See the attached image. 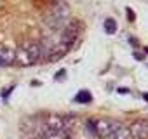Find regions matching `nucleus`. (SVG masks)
<instances>
[{
  "label": "nucleus",
  "instance_id": "nucleus-9",
  "mask_svg": "<svg viewBox=\"0 0 148 139\" xmlns=\"http://www.w3.org/2000/svg\"><path fill=\"white\" fill-rule=\"evenodd\" d=\"M75 101H77V103H89V101H91V92H89V91L79 92L77 97H75Z\"/></svg>",
  "mask_w": 148,
  "mask_h": 139
},
{
  "label": "nucleus",
  "instance_id": "nucleus-2",
  "mask_svg": "<svg viewBox=\"0 0 148 139\" xmlns=\"http://www.w3.org/2000/svg\"><path fill=\"white\" fill-rule=\"evenodd\" d=\"M68 19H70V9H68L63 2H58V4L52 7V11L49 12V16H47L49 26H51L52 30H58V31H61V30L66 26Z\"/></svg>",
  "mask_w": 148,
  "mask_h": 139
},
{
  "label": "nucleus",
  "instance_id": "nucleus-11",
  "mask_svg": "<svg viewBox=\"0 0 148 139\" xmlns=\"http://www.w3.org/2000/svg\"><path fill=\"white\" fill-rule=\"evenodd\" d=\"M143 97H145V101L148 103V92H146V94H143Z\"/></svg>",
  "mask_w": 148,
  "mask_h": 139
},
{
  "label": "nucleus",
  "instance_id": "nucleus-10",
  "mask_svg": "<svg viewBox=\"0 0 148 139\" xmlns=\"http://www.w3.org/2000/svg\"><path fill=\"white\" fill-rule=\"evenodd\" d=\"M127 12H129V19L134 21V12H132V9H127Z\"/></svg>",
  "mask_w": 148,
  "mask_h": 139
},
{
  "label": "nucleus",
  "instance_id": "nucleus-8",
  "mask_svg": "<svg viewBox=\"0 0 148 139\" xmlns=\"http://www.w3.org/2000/svg\"><path fill=\"white\" fill-rule=\"evenodd\" d=\"M105 30H106V33H115L117 31V23H115L113 18H108L105 21Z\"/></svg>",
  "mask_w": 148,
  "mask_h": 139
},
{
  "label": "nucleus",
  "instance_id": "nucleus-6",
  "mask_svg": "<svg viewBox=\"0 0 148 139\" xmlns=\"http://www.w3.org/2000/svg\"><path fill=\"white\" fill-rule=\"evenodd\" d=\"M14 57H16V52L11 50V49H5V47H0V66H9L14 63Z\"/></svg>",
  "mask_w": 148,
  "mask_h": 139
},
{
  "label": "nucleus",
  "instance_id": "nucleus-12",
  "mask_svg": "<svg viewBox=\"0 0 148 139\" xmlns=\"http://www.w3.org/2000/svg\"><path fill=\"white\" fill-rule=\"evenodd\" d=\"M145 50H146V52H148V47H146V49H145Z\"/></svg>",
  "mask_w": 148,
  "mask_h": 139
},
{
  "label": "nucleus",
  "instance_id": "nucleus-4",
  "mask_svg": "<svg viewBox=\"0 0 148 139\" xmlns=\"http://www.w3.org/2000/svg\"><path fill=\"white\" fill-rule=\"evenodd\" d=\"M132 139H148V122L146 120H138L131 129Z\"/></svg>",
  "mask_w": 148,
  "mask_h": 139
},
{
  "label": "nucleus",
  "instance_id": "nucleus-3",
  "mask_svg": "<svg viewBox=\"0 0 148 139\" xmlns=\"http://www.w3.org/2000/svg\"><path fill=\"white\" fill-rule=\"evenodd\" d=\"M115 127H117V123L110 122V120H98L96 125H94L96 134L101 136V137H105V139H112V134H113Z\"/></svg>",
  "mask_w": 148,
  "mask_h": 139
},
{
  "label": "nucleus",
  "instance_id": "nucleus-1",
  "mask_svg": "<svg viewBox=\"0 0 148 139\" xmlns=\"http://www.w3.org/2000/svg\"><path fill=\"white\" fill-rule=\"evenodd\" d=\"M40 59H42V47H40V44H28L26 47H23V49H19L16 52L14 63L21 64V66H30V64H35Z\"/></svg>",
  "mask_w": 148,
  "mask_h": 139
},
{
  "label": "nucleus",
  "instance_id": "nucleus-5",
  "mask_svg": "<svg viewBox=\"0 0 148 139\" xmlns=\"http://www.w3.org/2000/svg\"><path fill=\"white\" fill-rule=\"evenodd\" d=\"M49 130L64 132V130H66L64 118H61V117H58V115H51V117H49Z\"/></svg>",
  "mask_w": 148,
  "mask_h": 139
},
{
  "label": "nucleus",
  "instance_id": "nucleus-7",
  "mask_svg": "<svg viewBox=\"0 0 148 139\" xmlns=\"http://www.w3.org/2000/svg\"><path fill=\"white\" fill-rule=\"evenodd\" d=\"M112 139H132V136H131V130L127 127H122L120 123H117V127L112 134Z\"/></svg>",
  "mask_w": 148,
  "mask_h": 139
}]
</instances>
